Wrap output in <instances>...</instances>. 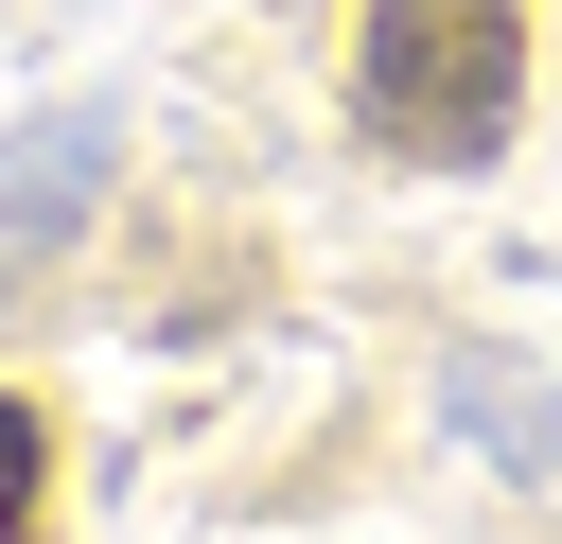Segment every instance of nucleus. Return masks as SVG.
Returning <instances> with one entry per match:
<instances>
[{"label":"nucleus","mask_w":562,"mask_h":544,"mask_svg":"<svg viewBox=\"0 0 562 544\" xmlns=\"http://www.w3.org/2000/svg\"><path fill=\"white\" fill-rule=\"evenodd\" d=\"M35 474H53V439H35V404L0 386V544H35Z\"/></svg>","instance_id":"3"},{"label":"nucleus","mask_w":562,"mask_h":544,"mask_svg":"<svg viewBox=\"0 0 562 544\" xmlns=\"http://www.w3.org/2000/svg\"><path fill=\"white\" fill-rule=\"evenodd\" d=\"M351 105H369L386 158L474 175V158L509 140V105H527V0H369V35H351Z\"/></svg>","instance_id":"1"},{"label":"nucleus","mask_w":562,"mask_h":544,"mask_svg":"<svg viewBox=\"0 0 562 544\" xmlns=\"http://www.w3.org/2000/svg\"><path fill=\"white\" fill-rule=\"evenodd\" d=\"M88 193H105V123H88V105L0 123V281H35V263L88 228Z\"/></svg>","instance_id":"2"}]
</instances>
